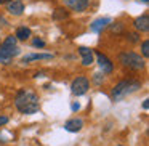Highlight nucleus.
<instances>
[{
	"mask_svg": "<svg viewBox=\"0 0 149 146\" xmlns=\"http://www.w3.org/2000/svg\"><path fill=\"white\" fill-rule=\"evenodd\" d=\"M79 109H80V104H79V103L72 104V111H79Z\"/></svg>",
	"mask_w": 149,
	"mask_h": 146,
	"instance_id": "obj_22",
	"label": "nucleus"
},
{
	"mask_svg": "<svg viewBox=\"0 0 149 146\" xmlns=\"http://www.w3.org/2000/svg\"><path fill=\"white\" fill-rule=\"evenodd\" d=\"M66 18H69V11L66 8H56L55 13H53V20H56V21L66 20Z\"/></svg>",
	"mask_w": 149,
	"mask_h": 146,
	"instance_id": "obj_15",
	"label": "nucleus"
},
{
	"mask_svg": "<svg viewBox=\"0 0 149 146\" xmlns=\"http://www.w3.org/2000/svg\"><path fill=\"white\" fill-rule=\"evenodd\" d=\"M149 100H144V103H143V108H144V109H148L149 108V103H148Z\"/></svg>",
	"mask_w": 149,
	"mask_h": 146,
	"instance_id": "obj_23",
	"label": "nucleus"
},
{
	"mask_svg": "<svg viewBox=\"0 0 149 146\" xmlns=\"http://www.w3.org/2000/svg\"><path fill=\"white\" fill-rule=\"evenodd\" d=\"M31 29L29 27H26V26H21V27H18V31H16V34H15V37H16V40H27L31 37Z\"/></svg>",
	"mask_w": 149,
	"mask_h": 146,
	"instance_id": "obj_14",
	"label": "nucleus"
},
{
	"mask_svg": "<svg viewBox=\"0 0 149 146\" xmlns=\"http://www.w3.org/2000/svg\"><path fill=\"white\" fill-rule=\"evenodd\" d=\"M119 61L122 63V66L133 69V71H141L146 66L144 58H141V55H138L135 52H122L119 55Z\"/></svg>",
	"mask_w": 149,
	"mask_h": 146,
	"instance_id": "obj_3",
	"label": "nucleus"
},
{
	"mask_svg": "<svg viewBox=\"0 0 149 146\" xmlns=\"http://www.w3.org/2000/svg\"><path fill=\"white\" fill-rule=\"evenodd\" d=\"M8 124V117L7 116H0V127H3Z\"/></svg>",
	"mask_w": 149,
	"mask_h": 146,
	"instance_id": "obj_21",
	"label": "nucleus"
},
{
	"mask_svg": "<svg viewBox=\"0 0 149 146\" xmlns=\"http://www.w3.org/2000/svg\"><path fill=\"white\" fill-rule=\"evenodd\" d=\"M95 55H96V61H98V64H100V68L103 69V72H106V74H111V72L114 71L112 61H111V59L107 58L104 53H101V52H95Z\"/></svg>",
	"mask_w": 149,
	"mask_h": 146,
	"instance_id": "obj_7",
	"label": "nucleus"
},
{
	"mask_svg": "<svg viewBox=\"0 0 149 146\" xmlns=\"http://www.w3.org/2000/svg\"><path fill=\"white\" fill-rule=\"evenodd\" d=\"M139 88H141V82L138 80H120L119 84L114 85L112 92H111V98H112V101H119L122 100V98L128 96V95L135 93V92H138Z\"/></svg>",
	"mask_w": 149,
	"mask_h": 146,
	"instance_id": "obj_2",
	"label": "nucleus"
},
{
	"mask_svg": "<svg viewBox=\"0 0 149 146\" xmlns=\"http://www.w3.org/2000/svg\"><path fill=\"white\" fill-rule=\"evenodd\" d=\"M82 127H84V120L82 119H77V117H74V119H69L68 122L64 124V130H68V132H80Z\"/></svg>",
	"mask_w": 149,
	"mask_h": 146,
	"instance_id": "obj_11",
	"label": "nucleus"
},
{
	"mask_svg": "<svg viewBox=\"0 0 149 146\" xmlns=\"http://www.w3.org/2000/svg\"><path fill=\"white\" fill-rule=\"evenodd\" d=\"M141 52H143V56H144V58H148V56H149V40H143Z\"/></svg>",
	"mask_w": 149,
	"mask_h": 146,
	"instance_id": "obj_18",
	"label": "nucleus"
},
{
	"mask_svg": "<svg viewBox=\"0 0 149 146\" xmlns=\"http://www.w3.org/2000/svg\"><path fill=\"white\" fill-rule=\"evenodd\" d=\"M16 55H19V48L18 47H0V61L8 64Z\"/></svg>",
	"mask_w": 149,
	"mask_h": 146,
	"instance_id": "obj_5",
	"label": "nucleus"
},
{
	"mask_svg": "<svg viewBox=\"0 0 149 146\" xmlns=\"http://www.w3.org/2000/svg\"><path fill=\"white\" fill-rule=\"evenodd\" d=\"M133 26H135L136 31L148 32L149 31V15L144 13V15H141V16H138L135 21H133Z\"/></svg>",
	"mask_w": 149,
	"mask_h": 146,
	"instance_id": "obj_10",
	"label": "nucleus"
},
{
	"mask_svg": "<svg viewBox=\"0 0 149 146\" xmlns=\"http://www.w3.org/2000/svg\"><path fill=\"white\" fill-rule=\"evenodd\" d=\"M119 146H122V145H119Z\"/></svg>",
	"mask_w": 149,
	"mask_h": 146,
	"instance_id": "obj_26",
	"label": "nucleus"
},
{
	"mask_svg": "<svg viewBox=\"0 0 149 146\" xmlns=\"http://www.w3.org/2000/svg\"><path fill=\"white\" fill-rule=\"evenodd\" d=\"M8 2H10V0H0V5H2V3H8Z\"/></svg>",
	"mask_w": 149,
	"mask_h": 146,
	"instance_id": "obj_24",
	"label": "nucleus"
},
{
	"mask_svg": "<svg viewBox=\"0 0 149 146\" xmlns=\"http://www.w3.org/2000/svg\"><path fill=\"white\" fill-rule=\"evenodd\" d=\"M107 27L111 29V32H116V34H120V32L123 31V24H122V23H114V24L111 23Z\"/></svg>",
	"mask_w": 149,
	"mask_h": 146,
	"instance_id": "obj_16",
	"label": "nucleus"
},
{
	"mask_svg": "<svg viewBox=\"0 0 149 146\" xmlns=\"http://www.w3.org/2000/svg\"><path fill=\"white\" fill-rule=\"evenodd\" d=\"M15 106L21 114H36L40 109V98L29 88H21L15 98Z\"/></svg>",
	"mask_w": 149,
	"mask_h": 146,
	"instance_id": "obj_1",
	"label": "nucleus"
},
{
	"mask_svg": "<svg viewBox=\"0 0 149 146\" xmlns=\"http://www.w3.org/2000/svg\"><path fill=\"white\" fill-rule=\"evenodd\" d=\"M112 23V20L111 18H107V16H104V18H98V20H95L93 23H91V26H90V29L93 31V32H103L104 29H106L109 24Z\"/></svg>",
	"mask_w": 149,
	"mask_h": 146,
	"instance_id": "obj_8",
	"label": "nucleus"
},
{
	"mask_svg": "<svg viewBox=\"0 0 149 146\" xmlns=\"http://www.w3.org/2000/svg\"><path fill=\"white\" fill-rule=\"evenodd\" d=\"M7 11L13 16H21L24 11V3L21 0H13V2H8L7 3Z\"/></svg>",
	"mask_w": 149,
	"mask_h": 146,
	"instance_id": "obj_9",
	"label": "nucleus"
},
{
	"mask_svg": "<svg viewBox=\"0 0 149 146\" xmlns=\"http://www.w3.org/2000/svg\"><path fill=\"white\" fill-rule=\"evenodd\" d=\"M64 5L72 11H77V13H82L88 8L90 5V0H63Z\"/></svg>",
	"mask_w": 149,
	"mask_h": 146,
	"instance_id": "obj_6",
	"label": "nucleus"
},
{
	"mask_svg": "<svg viewBox=\"0 0 149 146\" xmlns=\"http://www.w3.org/2000/svg\"><path fill=\"white\" fill-rule=\"evenodd\" d=\"M88 88H90V80H88L85 75L75 77L74 80H72V84H71V92H72V95H75V96L85 95L88 92Z\"/></svg>",
	"mask_w": 149,
	"mask_h": 146,
	"instance_id": "obj_4",
	"label": "nucleus"
},
{
	"mask_svg": "<svg viewBox=\"0 0 149 146\" xmlns=\"http://www.w3.org/2000/svg\"><path fill=\"white\" fill-rule=\"evenodd\" d=\"M16 42H18V40H16V37H15V36H8L7 39L3 40L2 45H3V47H16Z\"/></svg>",
	"mask_w": 149,
	"mask_h": 146,
	"instance_id": "obj_17",
	"label": "nucleus"
},
{
	"mask_svg": "<svg viewBox=\"0 0 149 146\" xmlns=\"http://www.w3.org/2000/svg\"><path fill=\"white\" fill-rule=\"evenodd\" d=\"M32 45L36 47V48H45V42H43L42 39H34L32 40Z\"/></svg>",
	"mask_w": 149,
	"mask_h": 146,
	"instance_id": "obj_20",
	"label": "nucleus"
},
{
	"mask_svg": "<svg viewBox=\"0 0 149 146\" xmlns=\"http://www.w3.org/2000/svg\"><path fill=\"white\" fill-rule=\"evenodd\" d=\"M79 53L82 55V64L90 66L93 64V50L87 48V47H79Z\"/></svg>",
	"mask_w": 149,
	"mask_h": 146,
	"instance_id": "obj_12",
	"label": "nucleus"
},
{
	"mask_svg": "<svg viewBox=\"0 0 149 146\" xmlns=\"http://www.w3.org/2000/svg\"><path fill=\"white\" fill-rule=\"evenodd\" d=\"M127 37H128V40H130V42H133V43L139 42V36L136 32H128V34H127Z\"/></svg>",
	"mask_w": 149,
	"mask_h": 146,
	"instance_id": "obj_19",
	"label": "nucleus"
},
{
	"mask_svg": "<svg viewBox=\"0 0 149 146\" xmlns=\"http://www.w3.org/2000/svg\"><path fill=\"white\" fill-rule=\"evenodd\" d=\"M143 2H144V3H148V0H143Z\"/></svg>",
	"mask_w": 149,
	"mask_h": 146,
	"instance_id": "obj_25",
	"label": "nucleus"
},
{
	"mask_svg": "<svg viewBox=\"0 0 149 146\" xmlns=\"http://www.w3.org/2000/svg\"><path fill=\"white\" fill-rule=\"evenodd\" d=\"M53 53H31L23 58V63H31V61H39V59H52Z\"/></svg>",
	"mask_w": 149,
	"mask_h": 146,
	"instance_id": "obj_13",
	"label": "nucleus"
}]
</instances>
